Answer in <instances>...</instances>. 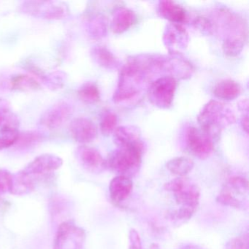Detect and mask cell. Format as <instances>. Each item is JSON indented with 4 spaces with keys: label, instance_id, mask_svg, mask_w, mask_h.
Returning <instances> with one entry per match:
<instances>
[{
    "label": "cell",
    "instance_id": "e575fe53",
    "mask_svg": "<svg viewBox=\"0 0 249 249\" xmlns=\"http://www.w3.org/2000/svg\"><path fill=\"white\" fill-rule=\"evenodd\" d=\"M14 175L5 170H0V194L11 192Z\"/></svg>",
    "mask_w": 249,
    "mask_h": 249
},
{
    "label": "cell",
    "instance_id": "ffe728a7",
    "mask_svg": "<svg viewBox=\"0 0 249 249\" xmlns=\"http://www.w3.org/2000/svg\"><path fill=\"white\" fill-rule=\"evenodd\" d=\"M91 56L94 62L105 69H117L120 67L121 63L119 59L103 45L94 46L91 51Z\"/></svg>",
    "mask_w": 249,
    "mask_h": 249
},
{
    "label": "cell",
    "instance_id": "83f0119b",
    "mask_svg": "<svg viewBox=\"0 0 249 249\" xmlns=\"http://www.w3.org/2000/svg\"><path fill=\"white\" fill-rule=\"evenodd\" d=\"M196 211V210L192 209V208L179 207L177 209L170 211L167 215V218L173 225L179 227L189 221L195 215Z\"/></svg>",
    "mask_w": 249,
    "mask_h": 249
},
{
    "label": "cell",
    "instance_id": "8992f818",
    "mask_svg": "<svg viewBox=\"0 0 249 249\" xmlns=\"http://www.w3.org/2000/svg\"><path fill=\"white\" fill-rule=\"evenodd\" d=\"M164 189L173 194L176 204L183 208L197 210L200 189L197 184L186 177H177L164 184Z\"/></svg>",
    "mask_w": 249,
    "mask_h": 249
},
{
    "label": "cell",
    "instance_id": "4316f807",
    "mask_svg": "<svg viewBox=\"0 0 249 249\" xmlns=\"http://www.w3.org/2000/svg\"><path fill=\"white\" fill-rule=\"evenodd\" d=\"M78 97L87 104H95L100 100V91L95 83L84 84L78 91Z\"/></svg>",
    "mask_w": 249,
    "mask_h": 249
},
{
    "label": "cell",
    "instance_id": "9a60e30c",
    "mask_svg": "<svg viewBox=\"0 0 249 249\" xmlns=\"http://www.w3.org/2000/svg\"><path fill=\"white\" fill-rule=\"evenodd\" d=\"M71 136L76 142L87 144L92 142L97 136V129L89 119L80 117L73 119L70 125Z\"/></svg>",
    "mask_w": 249,
    "mask_h": 249
},
{
    "label": "cell",
    "instance_id": "7a4b0ae2",
    "mask_svg": "<svg viewBox=\"0 0 249 249\" xmlns=\"http://www.w3.org/2000/svg\"><path fill=\"white\" fill-rule=\"evenodd\" d=\"M199 129L211 139L221 135L227 126L235 123L232 109L218 100H211L202 107L197 116Z\"/></svg>",
    "mask_w": 249,
    "mask_h": 249
},
{
    "label": "cell",
    "instance_id": "ba28073f",
    "mask_svg": "<svg viewBox=\"0 0 249 249\" xmlns=\"http://www.w3.org/2000/svg\"><path fill=\"white\" fill-rule=\"evenodd\" d=\"M20 11L27 15L49 20L63 19L69 13L68 6L62 2L44 1L24 2Z\"/></svg>",
    "mask_w": 249,
    "mask_h": 249
},
{
    "label": "cell",
    "instance_id": "d6a6232c",
    "mask_svg": "<svg viewBox=\"0 0 249 249\" xmlns=\"http://www.w3.org/2000/svg\"><path fill=\"white\" fill-rule=\"evenodd\" d=\"M193 26L196 30L205 36H211L214 34L213 23L212 20L210 19L208 17H202V16L196 17L194 20Z\"/></svg>",
    "mask_w": 249,
    "mask_h": 249
},
{
    "label": "cell",
    "instance_id": "6da1fadb",
    "mask_svg": "<svg viewBox=\"0 0 249 249\" xmlns=\"http://www.w3.org/2000/svg\"><path fill=\"white\" fill-rule=\"evenodd\" d=\"M162 73L161 55L139 54L128 58L121 68L113 102L122 103L136 97L144 86L153 81L154 75Z\"/></svg>",
    "mask_w": 249,
    "mask_h": 249
},
{
    "label": "cell",
    "instance_id": "277c9868",
    "mask_svg": "<svg viewBox=\"0 0 249 249\" xmlns=\"http://www.w3.org/2000/svg\"><path fill=\"white\" fill-rule=\"evenodd\" d=\"M143 148V143L119 148L106 160V167L116 172L118 176L131 178L141 168Z\"/></svg>",
    "mask_w": 249,
    "mask_h": 249
},
{
    "label": "cell",
    "instance_id": "8d00e7d4",
    "mask_svg": "<svg viewBox=\"0 0 249 249\" xmlns=\"http://www.w3.org/2000/svg\"><path fill=\"white\" fill-rule=\"evenodd\" d=\"M241 126L246 133L249 132V116L248 114H243L241 119Z\"/></svg>",
    "mask_w": 249,
    "mask_h": 249
},
{
    "label": "cell",
    "instance_id": "4fadbf2b",
    "mask_svg": "<svg viewBox=\"0 0 249 249\" xmlns=\"http://www.w3.org/2000/svg\"><path fill=\"white\" fill-rule=\"evenodd\" d=\"M162 39L169 53H182L189 42V34L183 24L171 23L166 26Z\"/></svg>",
    "mask_w": 249,
    "mask_h": 249
},
{
    "label": "cell",
    "instance_id": "e0dca14e",
    "mask_svg": "<svg viewBox=\"0 0 249 249\" xmlns=\"http://www.w3.org/2000/svg\"><path fill=\"white\" fill-rule=\"evenodd\" d=\"M137 21L138 17L133 11L120 7L113 12L110 30L114 34H122L135 25Z\"/></svg>",
    "mask_w": 249,
    "mask_h": 249
},
{
    "label": "cell",
    "instance_id": "9c48e42d",
    "mask_svg": "<svg viewBox=\"0 0 249 249\" xmlns=\"http://www.w3.org/2000/svg\"><path fill=\"white\" fill-rule=\"evenodd\" d=\"M86 232L72 221H65L58 227L53 249H83Z\"/></svg>",
    "mask_w": 249,
    "mask_h": 249
},
{
    "label": "cell",
    "instance_id": "52a82bcc",
    "mask_svg": "<svg viewBox=\"0 0 249 249\" xmlns=\"http://www.w3.org/2000/svg\"><path fill=\"white\" fill-rule=\"evenodd\" d=\"M177 85V80L168 75L156 78L148 85V100L159 108H169L173 105Z\"/></svg>",
    "mask_w": 249,
    "mask_h": 249
},
{
    "label": "cell",
    "instance_id": "7402d4cb",
    "mask_svg": "<svg viewBox=\"0 0 249 249\" xmlns=\"http://www.w3.org/2000/svg\"><path fill=\"white\" fill-rule=\"evenodd\" d=\"M195 167L193 160L189 157H177L166 163V168L171 174L178 177H186Z\"/></svg>",
    "mask_w": 249,
    "mask_h": 249
},
{
    "label": "cell",
    "instance_id": "836d02e7",
    "mask_svg": "<svg viewBox=\"0 0 249 249\" xmlns=\"http://www.w3.org/2000/svg\"><path fill=\"white\" fill-rule=\"evenodd\" d=\"M224 249H249V237L248 232L230 239L226 243Z\"/></svg>",
    "mask_w": 249,
    "mask_h": 249
},
{
    "label": "cell",
    "instance_id": "44dd1931",
    "mask_svg": "<svg viewBox=\"0 0 249 249\" xmlns=\"http://www.w3.org/2000/svg\"><path fill=\"white\" fill-rule=\"evenodd\" d=\"M242 87L238 83L231 79L222 80L215 84L213 94L215 97L224 101L235 100L241 94Z\"/></svg>",
    "mask_w": 249,
    "mask_h": 249
},
{
    "label": "cell",
    "instance_id": "30bf717a",
    "mask_svg": "<svg viewBox=\"0 0 249 249\" xmlns=\"http://www.w3.org/2000/svg\"><path fill=\"white\" fill-rule=\"evenodd\" d=\"M186 144L190 152L200 160L208 158L214 151L213 140L195 126L188 128Z\"/></svg>",
    "mask_w": 249,
    "mask_h": 249
},
{
    "label": "cell",
    "instance_id": "f1b7e54d",
    "mask_svg": "<svg viewBox=\"0 0 249 249\" xmlns=\"http://www.w3.org/2000/svg\"><path fill=\"white\" fill-rule=\"evenodd\" d=\"M43 139V135L37 131H27L21 132L18 135V140L15 145L19 148L26 149L37 145Z\"/></svg>",
    "mask_w": 249,
    "mask_h": 249
},
{
    "label": "cell",
    "instance_id": "8fae6325",
    "mask_svg": "<svg viewBox=\"0 0 249 249\" xmlns=\"http://www.w3.org/2000/svg\"><path fill=\"white\" fill-rule=\"evenodd\" d=\"M72 113V105L66 101L58 102L42 115L40 124L49 129H57L69 120Z\"/></svg>",
    "mask_w": 249,
    "mask_h": 249
},
{
    "label": "cell",
    "instance_id": "484cf974",
    "mask_svg": "<svg viewBox=\"0 0 249 249\" xmlns=\"http://www.w3.org/2000/svg\"><path fill=\"white\" fill-rule=\"evenodd\" d=\"M10 87L14 91H33L40 89V84L34 77L21 74L11 78Z\"/></svg>",
    "mask_w": 249,
    "mask_h": 249
},
{
    "label": "cell",
    "instance_id": "2e32d148",
    "mask_svg": "<svg viewBox=\"0 0 249 249\" xmlns=\"http://www.w3.org/2000/svg\"><path fill=\"white\" fill-rule=\"evenodd\" d=\"M133 190V182L130 178L117 176L110 180L109 195L112 202L116 205H121L128 199Z\"/></svg>",
    "mask_w": 249,
    "mask_h": 249
},
{
    "label": "cell",
    "instance_id": "d6986e66",
    "mask_svg": "<svg viewBox=\"0 0 249 249\" xmlns=\"http://www.w3.org/2000/svg\"><path fill=\"white\" fill-rule=\"evenodd\" d=\"M159 14L171 24H183L187 20L186 10L176 2L170 0L160 1L158 5Z\"/></svg>",
    "mask_w": 249,
    "mask_h": 249
},
{
    "label": "cell",
    "instance_id": "7c38bea8",
    "mask_svg": "<svg viewBox=\"0 0 249 249\" xmlns=\"http://www.w3.org/2000/svg\"><path fill=\"white\" fill-rule=\"evenodd\" d=\"M62 159L55 154H41L29 163L21 172L36 178L58 170L62 167Z\"/></svg>",
    "mask_w": 249,
    "mask_h": 249
},
{
    "label": "cell",
    "instance_id": "f35d334b",
    "mask_svg": "<svg viewBox=\"0 0 249 249\" xmlns=\"http://www.w3.org/2000/svg\"><path fill=\"white\" fill-rule=\"evenodd\" d=\"M148 249H161V248L157 243H152Z\"/></svg>",
    "mask_w": 249,
    "mask_h": 249
},
{
    "label": "cell",
    "instance_id": "3957f363",
    "mask_svg": "<svg viewBox=\"0 0 249 249\" xmlns=\"http://www.w3.org/2000/svg\"><path fill=\"white\" fill-rule=\"evenodd\" d=\"M212 21L214 33L223 35V42L236 41L246 43L247 40V24L244 18L238 14L221 8L213 13Z\"/></svg>",
    "mask_w": 249,
    "mask_h": 249
},
{
    "label": "cell",
    "instance_id": "603a6c76",
    "mask_svg": "<svg viewBox=\"0 0 249 249\" xmlns=\"http://www.w3.org/2000/svg\"><path fill=\"white\" fill-rule=\"evenodd\" d=\"M87 31L91 38L99 40L107 35V19L101 14H96L87 20Z\"/></svg>",
    "mask_w": 249,
    "mask_h": 249
},
{
    "label": "cell",
    "instance_id": "ac0fdd59",
    "mask_svg": "<svg viewBox=\"0 0 249 249\" xmlns=\"http://www.w3.org/2000/svg\"><path fill=\"white\" fill-rule=\"evenodd\" d=\"M113 141L119 148L133 146L142 143L139 128L132 125L117 126L113 132Z\"/></svg>",
    "mask_w": 249,
    "mask_h": 249
},
{
    "label": "cell",
    "instance_id": "74e56055",
    "mask_svg": "<svg viewBox=\"0 0 249 249\" xmlns=\"http://www.w3.org/2000/svg\"><path fill=\"white\" fill-rule=\"evenodd\" d=\"M178 249H202V248L194 243H186L181 245Z\"/></svg>",
    "mask_w": 249,
    "mask_h": 249
},
{
    "label": "cell",
    "instance_id": "cb8c5ba5",
    "mask_svg": "<svg viewBox=\"0 0 249 249\" xmlns=\"http://www.w3.org/2000/svg\"><path fill=\"white\" fill-rule=\"evenodd\" d=\"M35 189V178L19 172L14 175L10 193L14 195H24L30 193Z\"/></svg>",
    "mask_w": 249,
    "mask_h": 249
},
{
    "label": "cell",
    "instance_id": "4dcf8cb0",
    "mask_svg": "<svg viewBox=\"0 0 249 249\" xmlns=\"http://www.w3.org/2000/svg\"><path fill=\"white\" fill-rule=\"evenodd\" d=\"M118 117L115 113L112 112H107L103 115L100 121V130L102 133L106 136L113 133L117 127Z\"/></svg>",
    "mask_w": 249,
    "mask_h": 249
},
{
    "label": "cell",
    "instance_id": "1f68e13d",
    "mask_svg": "<svg viewBox=\"0 0 249 249\" xmlns=\"http://www.w3.org/2000/svg\"><path fill=\"white\" fill-rule=\"evenodd\" d=\"M19 132L18 129H4L0 130V150L15 145Z\"/></svg>",
    "mask_w": 249,
    "mask_h": 249
},
{
    "label": "cell",
    "instance_id": "d590c367",
    "mask_svg": "<svg viewBox=\"0 0 249 249\" xmlns=\"http://www.w3.org/2000/svg\"><path fill=\"white\" fill-rule=\"evenodd\" d=\"M129 249H143L139 232L135 229L129 231Z\"/></svg>",
    "mask_w": 249,
    "mask_h": 249
},
{
    "label": "cell",
    "instance_id": "f546056e",
    "mask_svg": "<svg viewBox=\"0 0 249 249\" xmlns=\"http://www.w3.org/2000/svg\"><path fill=\"white\" fill-rule=\"evenodd\" d=\"M19 120L18 116L11 110L0 108V130L4 129H18Z\"/></svg>",
    "mask_w": 249,
    "mask_h": 249
},
{
    "label": "cell",
    "instance_id": "5bb4252c",
    "mask_svg": "<svg viewBox=\"0 0 249 249\" xmlns=\"http://www.w3.org/2000/svg\"><path fill=\"white\" fill-rule=\"evenodd\" d=\"M77 157L81 165L89 173L99 174L104 171L106 160L99 151L92 147L82 145L77 150Z\"/></svg>",
    "mask_w": 249,
    "mask_h": 249
},
{
    "label": "cell",
    "instance_id": "5b68a950",
    "mask_svg": "<svg viewBox=\"0 0 249 249\" xmlns=\"http://www.w3.org/2000/svg\"><path fill=\"white\" fill-rule=\"evenodd\" d=\"M249 181L246 178L233 176L229 178L221 192L216 197V201L221 205L237 210L244 211L248 208Z\"/></svg>",
    "mask_w": 249,
    "mask_h": 249
},
{
    "label": "cell",
    "instance_id": "d4e9b609",
    "mask_svg": "<svg viewBox=\"0 0 249 249\" xmlns=\"http://www.w3.org/2000/svg\"><path fill=\"white\" fill-rule=\"evenodd\" d=\"M32 73L37 76L43 84L52 90L59 89L63 87L65 84V74L62 72H51L45 73L37 68H33L30 69Z\"/></svg>",
    "mask_w": 249,
    "mask_h": 249
}]
</instances>
